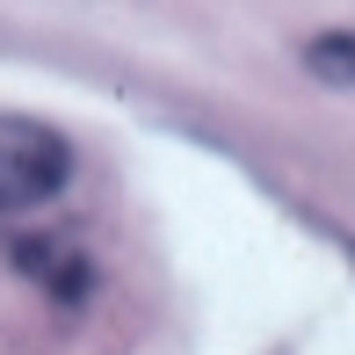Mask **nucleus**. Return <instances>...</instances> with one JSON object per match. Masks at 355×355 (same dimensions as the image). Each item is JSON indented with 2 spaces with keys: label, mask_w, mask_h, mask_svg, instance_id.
<instances>
[{
  "label": "nucleus",
  "mask_w": 355,
  "mask_h": 355,
  "mask_svg": "<svg viewBox=\"0 0 355 355\" xmlns=\"http://www.w3.org/2000/svg\"><path fill=\"white\" fill-rule=\"evenodd\" d=\"M73 174V153L51 123L37 116H0V218H22V211H44V203L66 189Z\"/></svg>",
  "instance_id": "nucleus-1"
},
{
  "label": "nucleus",
  "mask_w": 355,
  "mask_h": 355,
  "mask_svg": "<svg viewBox=\"0 0 355 355\" xmlns=\"http://www.w3.org/2000/svg\"><path fill=\"white\" fill-rule=\"evenodd\" d=\"M304 66L334 87H355V29H334V37H312L304 44Z\"/></svg>",
  "instance_id": "nucleus-3"
},
{
  "label": "nucleus",
  "mask_w": 355,
  "mask_h": 355,
  "mask_svg": "<svg viewBox=\"0 0 355 355\" xmlns=\"http://www.w3.org/2000/svg\"><path fill=\"white\" fill-rule=\"evenodd\" d=\"M15 261H29V276H37L44 290H58V297H87V261H80L73 247H58V239H22L15 247Z\"/></svg>",
  "instance_id": "nucleus-2"
}]
</instances>
